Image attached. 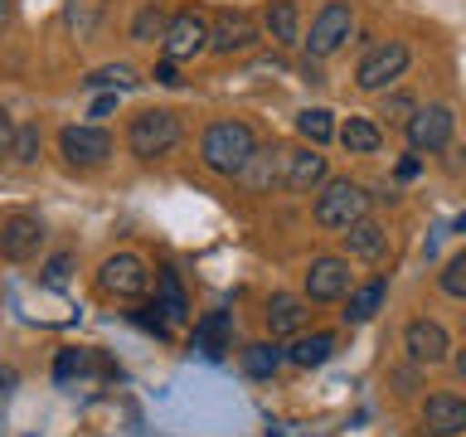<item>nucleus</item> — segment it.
I'll use <instances>...</instances> for the list:
<instances>
[{"label":"nucleus","mask_w":466,"mask_h":437,"mask_svg":"<svg viewBox=\"0 0 466 437\" xmlns=\"http://www.w3.org/2000/svg\"><path fill=\"white\" fill-rule=\"evenodd\" d=\"M258 141H253V127L248 122H233V117H218V122L204 127V141H199V156L214 175H243L248 160H253Z\"/></svg>","instance_id":"nucleus-1"},{"label":"nucleus","mask_w":466,"mask_h":437,"mask_svg":"<svg viewBox=\"0 0 466 437\" xmlns=\"http://www.w3.org/2000/svg\"><path fill=\"white\" fill-rule=\"evenodd\" d=\"M127 146L137 160H156L180 146V117L166 112V107H151V112H137L127 127Z\"/></svg>","instance_id":"nucleus-2"},{"label":"nucleus","mask_w":466,"mask_h":437,"mask_svg":"<svg viewBox=\"0 0 466 437\" xmlns=\"http://www.w3.org/2000/svg\"><path fill=\"white\" fill-rule=\"evenodd\" d=\"M364 204H370V195L355 185V180H326V189L316 195V224L320 229H350L364 218Z\"/></svg>","instance_id":"nucleus-3"},{"label":"nucleus","mask_w":466,"mask_h":437,"mask_svg":"<svg viewBox=\"0 0 466 437\" xmlns=\"http://www.w3.org/2000/svg\"><path fill=\"white\" fill-rule=\"evenodd\" d=\"M97 287L107 291V297L137 301V297H146V287H151V272H146V262L137 253H112L97 272Z\"/></svg>","instance_id":"nucleus-4"},{"label":"nucleus","mask_w":466,"mask_h":437,"mask_svg":"<svg viewBox=\"0 0 466 437\" xmlns=\"http://www.w3.org/2000/svg\"><path fill=\"white\" fill-rule=\"evenodd\" d=\"M403 68H408V44L389 39V44H379V49H370V54L360 58L355 83L364 87V93H379V87L399 83V78H403Z\"/></svg>","instance_id":"nucleus-5"},{"label":"nucleus","mask_w":466,"mask_h":437,"mask_svg":"<svg viewBox=\"0 0 466 437\" xmlns=\"http://www.w3.org/2000/svg\"><path fill=\"white\" fill-rule=\"evenodd\" d=\"M350 29H355V10H350L345 0H330V5H320V15L311 20L306 49H311V58H330L335 49H345Z\"/></svg>","instance_id":"nucleus-6"},{"label":"nucleus","mask_w":466,"mask_h":437,"mask_svg":"<svg viewBox=\"0 0 466 437\" xmlns=\"http://www.w3.org/2000/svg\"><path fill=\"white\" fill-rule=\"evenodd\" d=\"M58 151L73 170H93L102 160L112 156V137L102 127H64V137H58Z\"/></svg>","instance_id":"nucleus-7"},{"label":"nucleus","mask_w":466,"mask_h":437,"mask_svg":"<svg viewBox=\"0 0 466 437\" xmlns=\"http://www.w3.org/2000/svg\"><path fill=\"white\" fill-rule=\"evenodd\" d=\"M160 44H166V58L175 64V58H195L209 49V25H204V15L199 10H180V15H170V25H166V35H160Z\"/></svg>","instance_id":"nucleus-8"},{"label":"nucleus","mask_w":466,"mask_h":437,"mask_svg":"<svg viewBox=\"0 0 466 437\" xmlns=\"http://www.w3.org/2000/svg\"><path fill=\"white\" fill-rule=\"evenodd\" d=\"M451 107H442V102H432V107H418L413 117H408V141H413V151H442V146L451 141Z\"/></svg>","instance_id":"nucleus-9"},{"label":"nucleus","mask_w":466,"mask_h":437,"mask_svg":"<svg viewBox=\"0 0 466 437\" xmlns=\"http://www.w3.org/2000/svg\"><path fill=\"white\" fill-rule=\"evenodd\" d=\"M355 287L350 282V262L345 258H316L306 268V297L311 301H345V291Z\"/></svg>","instance_id":"nucleus-10"},{"label":"nucleus","mask_w":466,"mask_h":437,"mask_svg":"<svg viewBox=\"0 0 466 437\" xmlns=\"http://www.w3.org/2000/svg\"><path fill=\"white\" fill-rule=\"evenodd\" d=\"M403 350H408V360H413V364H442L451 340H447V330L437 326V320L418 316V320H408V330H403Z\"/></svg>","instance_id":"nucleus-11"},{"label":"nucleus","mask_w":466,"mask_h":437,"mask_svg":"<svg viewBox=\"0 0 466 437\" xmlns=\"http://www.w3.org/2000/svg\"><path fill=\"white\" fill-rule=\"evenodd\" d=\"M39 243H44V224L35 214H10L5 224H0V258L25 262V258L39 253Z\"/></svg>","instance_id":"nucleus-12"},{"label":"nucleus","mask_w":466,"mask_h":437,"mask_svg":"<svg viewBox=\"0 0 466 437\" xmlns=\"http://www.w3.org/2000/svg\"><path fill=\"white\" fill-rule=\"evenodd\" d=\"M422 428L432 437H461L466 432V399L461 393H432L422 403Z\"/></svg>","instance_id":"nucleus-13"},{"label":"nucleus","mask_w":466,"mask_h":437,"mask_svg":"<svg viewBox=\"0 0 466 437\" xmlns=\"http://www.w3.org/2000/svg\"><path fill=\"white\" fill-rule=\"evenodd\" d=\"M253 44H258V25L248 20L243 10L218 15V25L209 29V49L214 54H243V49H253Z\"/></svg>","instance_id":"nucleus-14"},{"label":"nucleus","mask_w":466,"mask_h":437,"mask_svg":"<svg viewBox=\"0 0 466 437\" xmlns=\"http://www.w3.org/2000/svg\"><path fill=\"white\" fill-rule=\"evenodd\" d=\"M282 185L306 195V189L326 185V156L320 151H287V170H282Z\"/></svg>","instance_id":"nucleus-15"},{"label":"nucleus","mask_w":466,"mask_h":437,"mask_svg":"<svg viewBox=\"0 0 466 437\" xmlns=\"http://www.w3.org/2000/svg\"><path fill=\"white\" fill-rule=\"evenodd\" d=\"M345 253L350 258H364V262H379L389 253V229L374 224V218H360V224L345 229Z\"/></svg>","instance_id":"nucleus-16"},{"label":"nucleus","mask_w":466,"mask_h":437,"mask_svg":"<svg viewBox=\"0 0 466 437\" xmlns=\"http://www.w3.org/2000/svg\"><path fill=\"white\" fill-rule=\"evenodd\" d=\"M301 326H306V301L291 297V291H277L268 301V330L272 335H301Z\"/></svg>","instance_id":"nucleus-17"},{"label":"nucleus","mask_w":466,"mask_h":437,"mask_svg":"<svg viewBox=\"0 0 466 437\" xmlns=\"http://www.w3.org/2000/svg\"><path fill=\"white\" fill-rule=\"evenodd\" d=\"M160 301H156V311L166 316V326H180V320H189V297H185V287H180V272L175 268H160Z\"/></svg>","instance_id":"nucleus-18"},{"label":"nucleus","mask_w":466,"mask_h":437,"mask_svg":"<svg viewBox=\"0 0 466 437\" xmlns=\"http://www.w3.org/2000/svg\"><path fill=\"white\" fill-rule=\"evenodd\" d=\"M228 330H233V316L228 311H209L195 326V350H204L209 360H218L228 350Z\"/></svg>","instance_id":"nucleus-19"},{"label":"nucleus","mask_w":466,"mask_h":437,"mask_svg":"<svg viewBox=\"0 0 466 437\" xmlns=\"http://www.w3.org/2000/svg\"><path fill=\"white\" fill-rule=\"evenodd\" d=\"M340 146L350 156H374L379 146H384V131H379V122H370V117H350L340 127Z\"/></svg>","instance_id":"nucleus-20"},{"label":"nucleus","mask_w":466,"mask_h":437,"mask_svg":"<svg viewBox=\"0 0 466 437\" xmlns=\"http://www.w3.org/2000/svg\"><path fill=\"white\" fill-rule=\"evenodd\" d=\"M384 282H364V287H350L345 291V320L350 326H364V320H374V311L384 306Z\"/></svg>","instance_id":"nucleus-21"},{"label":"nucleus","mask_w":466,"mask_h":437,"mask_svg":"<svg viewBox=\"0 0 466 437\" xmlns=\"http://www.w3.org/2000/svg\"><path fill=\"white\" fill-rule=\"evenodd\" d=\"M282 170H287V151H277V146H272V151H253L243 180L253 189H272V185H282Z\"/></svg>","instance_id":"nucleus-22"},{"label":"nucleus","mask_w":466,"mask_h":437,"mask_svg":"<svg viewBox=\"0 0 466 437\" xmlns=\"http://www.w3.org/2000/svg\"><path fill=\"white\" fill-rule=\"evenodd\" d=\"M335 355V335L330 330H316V335H297V345L287 350L291 364H301V370H316V364H326Z\"/></svg>","instance_id":"nucleus-23"},{"label":"nucleus","mask_w":466,"mask_h":437,"mask_svg":"<svg viewBox=\"0 0 466 437\" xmlns=\"http://www.w3.org/2000/svg\"><path fill=\"white\" fill-rule=\"evenodd\" d=\"M268 29H272V39L277 44H297L301 39V15L291 0H272L268 5Z\"/></svg>","instance_id":"nucleus-24"},{"label":"nucleus","mask_w":466,"mask_h":437,"mask_svg":"<svg viewBox=\"0 0 466 437\" xmlns=\"http://www.w3.org/2000/svg\"><path fill=\"white\" fill-rule=\"evenodd\" d=\"M282 360H287V350H277L268 340H258V345L243 350V370L253 374V379H272L277 370H282Z\"/></svg>","instance_id":"nucleus-25"},{"label":"nucleus","mask_w":466,"mask_h":437,"mask_svg":"<svg viewBox=\"0 0 466 437\" xmlns=\"http://www.w3.org/2000/svg\"><path fill=\"white\" fill-rule=\"evenodd\" d=\"M297 131H301V137L311 141V146H326V141L335 137V127H330V112H326V107H306V112L297 117Z\"/></svg>","instance_id":"nucleus-26"},{"label":"nucleus","mask_w":466,"mask_h":437,"mask_svg":"<svg viewBox=\"0 0 466 437\" xmlns=\"http://www.w3.org/2000/svg\"><path fill=\"white\" fill-rule=\"evenodd\" d=\"M166 10H160V5H141L137 10V20H131V39H141V44H151V39H160V35H166Z\"/></svg>","instance_id":"nucleus-27"},{"label":"nucleus","mask_w":466,"mask_h":437,"mask_svg":"<svg viewBox=\"0 0 466 437\" xmlns=\"http://www.w3.org/2000/svg\"><path fill=\"white\" fill-rule=\"evenodd\" d=\"M437 287L447 291V297H457V301H466V248L457 258H447V268L437 272Z\"/></svg>","instance_id":"nucleus-28"},{"label":"nucleus","mask_w":466,"mask_h":437,"mask_svg":"<svg viewBox=\"0 0 466 437\" xmlns=\"http://www.w3.org/2000/svg\"><path fill=\"white\" fill-rule=\"evenodd\" d=\"M137 83V68L131 64H107L97 73H87V87H131Z\"/></svg>","instance_id":"nucleus-29"},{"label":"nucleus","mask_w":466,"mask_h":437,"mask_svg":"<svg viewBox=\"0 0 466 437\" xmlns=\"http://www.w3.org/2000/svg\"><path fill=\"white\" fill-rule=\"evenodd\" d=\"M20 166H35L39 160V127H20L15 131V151H10Z\"/></svg>","instance_id":"nucleus-30"},{"label":"nucleus","mask_w":466,"mask_h":437,"mask_svg":"<svg viewBox=\"0 0 466 437\" xmlns=\"http://www.w3.org/2000/svg\"><path fill=\"white\" fill-rule=\"evenodd\" d=\"M83 370H87L83 350H58V360H54V379H58V384H68V379L83 374Z\"/></svg>","instance_id":"nucleus-31"},{"label":"nucleus","mask_w":466,"mask_h":437,"mask_svg":"<svg viewBox=\"0 0 466 437\" xmlns=\"http://www.w3.org/2000/svg\"><path fill=\"white\" fill-rule=\"evenodd\" d=\"M413 112H418L413 97H403V93L384 97V107H379V117H389V122H403V127H408V117H413Z\"/></svg>","instance_id":"nucleus-32"},{"label":"nucleus","mask_w":466,"mask_h":437,"mask_svg":"<svg viewBox=\"0 0 466 437\" xmlns=\"http://www.w3.org/2000/svg\"><path fill=\"white\" fill-rule=\"evenodd\" d=\"M15 131H20V127H15V117L0 107V156H10V151H15Z\"/></svg>","instance_id":"nucleus-33"},{"label":"nucleus","mask_w":466,"mask_h":437,"mask_svg":"<svg viewBox=\"0 0 466 437\" xmlns=\"http://www.w3.org/2000/svg\"><path fill=\"white\" fill-rule=\"evenodd\" d=\"M112 112H116V93H102L93 102V117H112Z\"/></svg>","instance_id":"nucleus-34"},{"label":"nucleus","mask_w":466,"mask_h":437,"mask_svg":"<svg viewBox=\"0 0 466 437\" xmlns=\"http://www.w3.org/2000/svg\"><path fill=\"white\" fill-rule=\"evenodd\" d=\"M64 277H68V258H54V262H49V282L64 287Z\"/></svg>","instance_id":"nucleus-35"},{"label":"nucleus","mask_w":466,"mask_h":437,"mask_svg":"<svg viewBox=\"0 0 466 437\" xmlns=\"http://www.w3.org/2000/svg\"><path fill=\"white\" fill-rule=\"evenodd\" d=\"M413 175H418V156H403L399 160V180H413Z\"/></svg>","instance_id":"nucleus-36"},{"label":"nucleus","mask_w":466,"mask_h":437,"mask_svg":"<svg viewBox=\"0 0 466 437\" xmlns=\"http://www.w3.org/2000/svg\"><path fill=\"white\" fill-rule=\"evenodd\" d=\"M156 83H170V87L180 83V73H175V64H160V68H156Z\"/></svg>","instance_id":"nucleus-37"},{"label":"nucleus","mask_w":466,"mask_h":437,"mask_svg":"<svg viewBox=\"0 0 466 437\" xmlns=\"http://www.w3.org/2000/svg\"><path fill=\"white\" fill-rule=\"evenodd\" d=\"M451 370H457V379H466V350H461L457 360H451Z\"/></svg>","instance_id":"nucleus-38"},{"label":"nucleus","mask_w":466,"mask_h":437,"mask_svg":"<svg viewBox=\"0 0 466 437\" xmlns=\"http://www.w3.org/2000/svg\"><path fill=\"white\" fill-rule=\"evenodd\" d=\"M10 384H15V370H0V393H5Z\"/></svg>","instance_id":"nucleus-39"},{"label":"nucleus","mask_w":466,"mask_h":437,"mask_svg":"<svg viewBox=\"0 0 466 437\" xmlns=\"http://www.w3.org/2000/svg\"><path fill=\"white\" fill-rule=\"evenodd\" d=\"M5 20H10V0H0V29H5Z\"/></svg>","instance_id":"nucleus-40"},{"label":"nucleus","mask_w":466,"mask_h":437,"mask_svg":"<svg viewBox=\"0 0 466 437\" xmlns=\"http://www.w3.org/2000/svg\"><path fill=\"white\" fill-rule=\"evenodd\" d=\"M457 233H466V214H461V218H457Z\"/></svg>","instance_id":"nucleus-41"}]
</instances>
